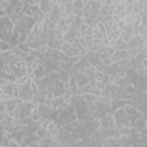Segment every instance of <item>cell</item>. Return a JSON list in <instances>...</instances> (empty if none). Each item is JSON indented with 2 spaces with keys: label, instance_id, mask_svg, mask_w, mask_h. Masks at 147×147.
<instances>
[{
  "label": "cell",
  "instance_id": "obj_6",
  "mask_svg": "<svg viewBox=\"0 0 147 147\" xmlns=\"http://www.w3.org/2000/svg\"><path fill=\"white\" fill-rule=\"evenodd\" d=\"M88 29H89V25L84 22L80 28H78V30H80V33H81V36H84V35H86V32H88Z\"/></svg>",
  "mask_w": 147,
  "mask_h": 147
},
{
  "label": "cell",
  "instance_id": "obj_4",
  "mask_svg": "<svg viewBox=\"0 0 147 147\" xmlns=\"http://www.w3.org/2000/svg\"><path fill=\"white\" fill-rule=\"evenodd\" d=\"M72 6H74V9H76V8H84L85 4L83 3V0H74Z\"/></svg>",
  "mask_w": 147,
  "mask_h": 147
},
{
  "label": "cell",
  "instance_id": "obj_10",
  "mask_svg": "<svg viewBox=\"0 0 147 147\" xmlns=\"http://www.w3.org/2000/svg\"><path fill=\"white\" fill-rule=\"evenodd\" d=\"M145 15H147V4L145 5V8H144V12H142Z\"/></svg>",
  "mask_w": 147,
  "mask_h": 147
},
{
  "label": "cell",
  "instance_id": "obj_7",
  "mask_svg": "<svg viewBox=\"0 0 147 147\" xmlns=\"http://www.w3.org/2000/svg\"><path fill=\"white\" fill-rule=\"evenodd\" d=\"M74 15L77 17H84V8H76L74 9Z\"/></svg>",
  "mask_w": 147,
  "mask_h": 147
},
{
  "label": "cell",
  "instance_id": "obj_9",
  "mask_svg": "<svg viewBox=\"0 0 147 147\" xmlns=\"http://www.w3.org/2000/svg\"><path fill=\"white\" fill-rule=\"evenodd\" d=\"M98 55H99L100 61H104V60H106V59L110 57V55L107 53V51H106V49H105V51H102V52H100V53H98Z\"/></svg>",
  "mask_w": 147,
  "mask_h": 147
},
{
  "label": "cell",
  "instance_id": "obj_8",
  "mask_svg": "<svg viewBox=\"0 0 147 147\" xmlns=\"http://www.w3.org/2000/svg\"><path fill=\"white\" fill-rule=\"evenodd\" d=\"M106 51H107V53L110 55V56H113L115 53H116V48H115V46L114 45H110V46H106Z\"/></svg>",
  "mask_w": 147,
  "mask_h": 147
},
{
  "label": "cell",
  "instance_id": "obj_5",
  "mask_svg": "<svg viewBox=\"0 0 147 147\" xmlns=\"http://www.w3.org/2000/svg\"><path fill=\"white\" fill-rule=\"evenodd\" d=\"M116 27H117V29L118 30H124L125 29V27H126V22H125V20L124 19H121V20H118L117 22H116Z\"/></svg>",
  "mask_w": 147,
  "mask_h": 147
},
{
  "label": "cell",
  "instance_id": "obj_1",
  "mask_svg": "<svg viewBox=\"0 0 147 147\" xmlns=\"http://www.w3.org/2000/svg\"><path fill=\"white\" fill-rule=\"evenodd\" d=\"M53 4L51 3V0H40L38 3V7H39V11L44 14H51L52 9H53Z\"/></svg>",
  "mask_w": 147,
  "mask_h": 147
},
{
  "label": "cell",
  "instance_id": "obj_2",
  "mask_svg": "<svg viewBox=\"0 0 147 147\" xmlns=\"http://www.w3.org/2000/svg\"><path fill=\"white\" fill-rule=\"evenodd\" d=\"M88 4L92 8V11H100L102 7V1H98V0H89Z\"/></svg>",
  "mask_w": 147,
  "mask_h": 147
},
{
  "label": "cell",
  "instance_id": "obj_3",
  "mask_svg": "<svg viewBox=\"0 0 147 147\" xmlns=\"http://www.w3.org/2000/svg\"><path fill=\"white\" fill-rule=\"evenodd\" d=\"M93 77H94L96 81H105V78H106V74H105L104 71H101V70H97Z\"/></svg>",
  "mask_w": 147,
  "mask_h": 147
}]
</instances>
